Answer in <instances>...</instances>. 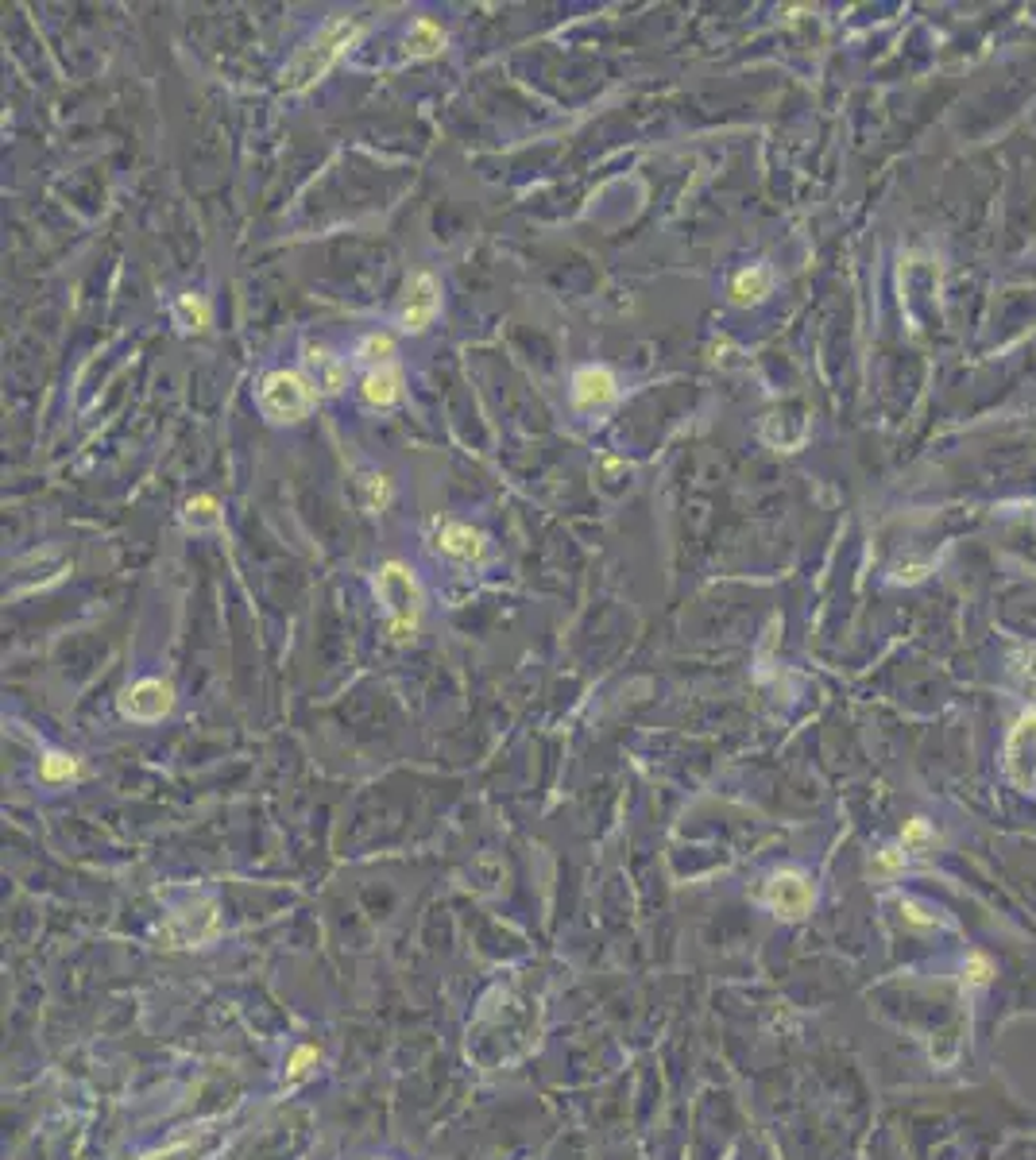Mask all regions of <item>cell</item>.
Instances as JSON below:
<instances>
[{
    "label": "cell",
    "instance_id": "cell-16",
    "mask_svg": "<svg viewBox=\"0 0 1036 1160\" xmlns=\"http://www.w3.org/2000/svg\"><path fill=\"white\" fill-rule=\"evenodd\" d=\"M441 47H445V32H441L434 19H414L410 24V32H406V54L410 58H430V54H438Z\"/></svg>",
    "mask_w": 1036,
    "mask_h": 1160
},
{
    "label": "cell",
    "instance_id": "cell-15",
    "mask_svg": "<svg viewBox=\"0 0 1036 1160\" xmlns=\"http://www.w3.org/2000/svg\"><path fill=\"white\" fill-rule=\"evenodd\" d=\"M770 286H773V271L766 264L742 267L735 279H731V302H738V306L762 302L766 295H770Z\"/></svg>",
    "mask_w": 1036,
    "mask_h": 1160
},
{
    "label": "cell",
    "instance_id": "cell-14",
    "mask_svg": "<svg viewBox=\"0 0 1036 1160\" xmlns=\"http://www.w3.org/2000/svg\"><path fill=\"white\" fill-rule=\"evenodd\" d=\"M306 371H310V380H314L325 395H336V391L345 387V380H349V368L336 360L333 352H325V349H306Z\"/></svg>",
    "mask_w": 1036,
    "mask_h": 1160
},
{
    "label": "cell",
    "instance_id": "cell-8",
    "mask_svg": "<svg viewBox=\"0 0 1036 1160\" xmlns=\"http://www.w3.org/2000/svg\"><path fill=\"white\" fill-rule=\"evenodd\" d=\"M1005 773L1025 793H1036V712H1025L1005 743Z\"/></svg>",
    "mask_w": 1036,
    "mask_h": 1160
},
{
    "label": "cell",
    "instance_id": "cell-7",
    "mask_svg": "<svg viewBox=\"0 0 1036 1160\" xmlns=\"http://www.w3.org/2000/svg\"><path fill=\"white\" fill-rule=\"evenodd\" d=\"M766 905H770L781 921H801V917L812 913L816 890H812V882H808L801 871H777V875H770V882H766Z\"/></svg>",
    "mask_w": 1036,
    "mask_h": 1160
},
{
    "label": "cell",
    "instance_id": "cell-25",
    "mask_svg": "<svg viewBox=\"0 0 1036 1160\" xmlns=\"http://www.w3.org/2000/svg\"><path fill=\"white\" fill-rule=\"evenodd\" d=\"M929 840H932V824L925 816H916V820H909V824L901 828V847H905V851H916V847H925Z\"/></svg>",
    "mask_w": 1036,
    "mask_h": 1160
},
{
    "label": "cell",
    "instance_id": "cell-9",
    "mask_svg": "<svg viewBox=\"0 0 1036 1160\" xmlns=\"http://www.w3.org/2000/svg\"><path fill=\"white\" fill-rule=\"evenodd\" d=\"M117 708H121L124 720H136V723H155L163 720L171 708H175V688L167 685V681H155V677H147V681H136L132 688H124L121 701H117Z\"/></svg>",
    "mask_w": 1036,
    "mask_h": 1160
},
{
    "label": "cell",
    "instance_id": "cell-26",
    "mask_svg": "<svg viewBox=\"0 0 1036 1160\" xmlns=\"http://www.w3.org/2000/svg\"><path fill=\"white\" fill-rule=\"evenodd\" d=\"M905 866V855L897 851V847H886V851H879V871L882 875H897Z\"/></svg>",
    "mask_w": 1036,
    "mask_h": 1160
},
{
    "label": "cell",
    "instance_id": "cell-24",
    "mask_svg": "<svg viewBox=\"0 0 1036 1160\" xmlns=\"http://www.w3.org/2000/svg\"><path fill=\"white\" fill-rule=\"evenodd\" d=\"M387 503H391V480L387 476H368L364 480V510L379 515Z\"/></svg>",
    "mask_w": 1036,
    "mask_h": 1160
},
{
    "label": "cell",
    "instance_id": "cell-10",
    "mask_svg": "<svg viewBox=\"0 0 1036 1160\" xmlns=\"http://www.w3.org/2000/svg\"><path fill=\"white\" fill-rule=\"evenodd\" d=\"M229 1129H232L229 1118H217V1122L193 1129L190 1137L171 1142L167 1149H155V1153H143V1157H136V1160H210L221 1145L229 1142Z\"/></svg>",
    "mask_w": 1036,
    "mask_h": 1160
},
{
    "label": "cell",
    "instance_id": "cell-6",
    "mask_svg": "<svg viewBox=\"0 0 1036 1160\" xmlns=\"http://www.w3.org/2000/svg\"><path fill=\"white\" fill-rule=\"evenodd\" d=\"M441 310V282L430 271H414L406 282V299L399 310V329L403 333H425Z\"/></svg>",
    "mask_w": 1036,
    "mask_h": 1160
},
{
    "label": "cell",
    "instance_id": "cell-19",
    "mask_svg": "<svg viewBox=\"0 0 1036 1160\" xmlns=\"http://www.w3.org/2000/svg\"><path fill=\"white\" fill-rule=\"evenodd\" d=\"M356 356H360L364 364H371V368H384V364H391V356H395V341L387 333H368L356 345Z\"/></svg>",
    "mask_w": 1036,
    "mask_h": 1160
},
{
    "label": "cell",
    "instance_id": "cell-22",
    "mask_svg": "<svg viewBox=\"0 0 1036 1160\" xmlns=\"http://www.w3.org/2000/svg\"><path fill=\"white\" fill-rule=\"evenodd\" d=\"M901 917H905L913 929H936V925H944L940 909H932V905L916 901V897H905V901H901Z\"/></svg>",
    "mask_w": 1036,
    "mask_h": 1160
},
{
    "label": "cell",
    "instance_id": "cell-11",
    "mask_svg": "<svg viewBox=\"0 0 1036 1160\" xmlns=\"http://www.w3.org/2000/svg\"><path fill=\"white\" fill-rule=\"evenodd\" d=\"M615 375L599 364H588V368H577L573 375V406L577 410H596V406H607L615 399Z\"/></svg>",
    "mask_w": 1036,
    "mask_h": 1160
},
{
    "label": "cell",
    "instance_id": "cell-5",
    "mask_svg": "<svg viewBox=\"0 0 1036 1160\" xmlns=\"http://www.w3.org/2000/svg\"><path fill=\"white\" fill-rule=\"evenodd\" d=\"M217 932H221L217 901H201L197 909H182V913L171 917V921L163 925V932H159V940H163L167 948H197V944L213 940Z\"/></svg>",
    "mask_w": 1036,
    "mask_h": 1160
},
{
    "label": "cell",
    "instance_id": "cell-23",
    "mask_svg": "<svg viewBox=\"0 0 1036 1160\" xmlns=\"http://www.w3.org/2000/svg\"><path fill=\"white\" fill-rule=\"evenodd\" d=\"M317 1060H321V1053H317L314 1044H299V1049L290 1053V1064H286V1079H290V1083H302V1079L317 1068Z\"/></svg>",
    "mask_w": 1036,
    "mask_h": 1160
},
{
    "label": "cell",
    "instance_id": "cell-1",
    "mask_svg": "<svg viewBox=\"0 0 1036 1160\" xmlns=\"http://www.w3.org/2000/svg\"><path fill=\"white\" fill-rule=\"evenodd\" d=\"M542 1033V1002L527 983H499L480 1002V1014L468 1025V1056L484 1068H507L538 1044Z\"/></svg>",
    "mask_w": 1036,
    "mask_h": 1160
},
{
    "label": "cell",
    "instance_id": "cell-17",
    "mask_svg": "<svg viewBox=\"0 0 1036 1160\" xmlns=\"http://www.w3.org/2000/svg\"><path fill=\"white\" fill-rule=\"evenodd\" d=\"M182 523L190 530H217L221 527V503L213 495H193L182 510Z\"/></svg>",
    "mask_w": 1036,
    "mask_h": 1160
},
{
    "label": "cell",
    "instance_id": "cell-4",
    "mask_svg": "<svg viewBox=\"0 0 1036 1160\" xmlns=\"http://www.w3.org/2000/svg\"><path fill=\"white\" fill-rule=\"evenodd\" d=\"M260 410L267 422H302L314 410V387L299 371H271L260 384Z\"/></svg>",
    "mask_w": 1036,
    "mask_h": 1160
},
{
    "label": "cell",
    "instance_id": "cell-18",
    "mask_svg": "<svg viewBox=\"0 0 1036 1160\" xmlns=\"http://www.w3.org/2000/svg\"><path fill=\"white\" fill-rule=\"evenodd\" d=\"M175 317H178V325H182V329L201 333V329H210V302L201 299V295H178Z\"/></svg>",
    "mask_w": 1036,
    "mask_h": 1160
},
{
    "label": "cell",
    "instance_id": "cell-13",
    "mask_svg": "<svg viewBox=\"0 0 1036 1160\" xmlns=\"http://www.w3.org/2000/svg\"><path fill=\"white\" fill-rule=\"evenodd\" d=\"M360 395H364V403L371 406L399 403V399H403V371H399V364L371 368L368 375H364V384H360Z\"/></svg>",
    "mask_w": 1036,
    "mask_h": 1160
},
{
    "label": "cell",
    "instance_id": "cell-3",
    "mask_svg": "<svg viewBox=\"0 0 1036 1160\" xmlns=\"http://www.w3.org/2000/svg\"><path fill=\"white\" fill-rule=\"evenodd\" d=\"M375 592L384 599V612L391 619V634L395 638H410L422 616V584L418 577L399 562H387L375 577Z\"/></svg>",
    "mask_w": 1036,
    "mask_h": 1160
},
{
    "label": "cell",
    "instance_id": "cell-20",
    "mask_svg": "<svg viewBox=\"0 0 1036 1160\" xmlns=\"http://www.w3.org/2000/svg\"><path fill=\"white\" fill-rule=\"evenodd\" d=\"M39 777H43V782H51V786L71 782V777H78V758L62 755V751H51V755L39 762Z\"/></svg>",
    "mask_w": 1036,
    "mask_h": 1160
},
{
    "label": "cell",
    "instance_id": "cell-21",
    "mask_svg": "<svg viewBox=\"0 0 1036 1160\" xmlns=\"http://www.w3.org/2000/svg\"><path fill=\"white\" fill-rule=\"evenodd\" d=\"M994 975H998V967H994V960H990L986 951H966V960H963V983L966 986H986Z\"/></svg>",
    "mask_w": 1036,
    "mask_h": 1160
},
{
    "label": "cell",
    "instance_id": "cell-2",
    "mask_svg": "<svg viewBox=\"0 0 1036 1160\" xmlns=\"http://www.w3.org/2000/svg\"><path fill=\"white\" fill-rule=\"evenodd\" d=\"M356 32H360V28H356V19H349V16L325 19V24H321V32H317L310 43H302L299 51H295V58L282 66L279 86L290 89V93H295V89L314 86L317 78H325L336 58L349 51V43L356 39Z\"/></svg>",
    "mask_w": 1036,
    "mask_h": 1160
},
{
    "label": "cell",
    "instance_id": "cell-12",
    "mask_svg": "<svg viewBox=\"0 0 1036 1160\" xmlns=\"http://www.w3.org/2000/svg\"><path fill=\"white\" fill-rule=\"evenodd\" d=\"M441 553L457 557V562H480L484 557V534L472 530L468 523H445L438 534Z\"/></svg>",
    "mask_w": 1036,
    "mask_h": 1160
}]
</instances>
